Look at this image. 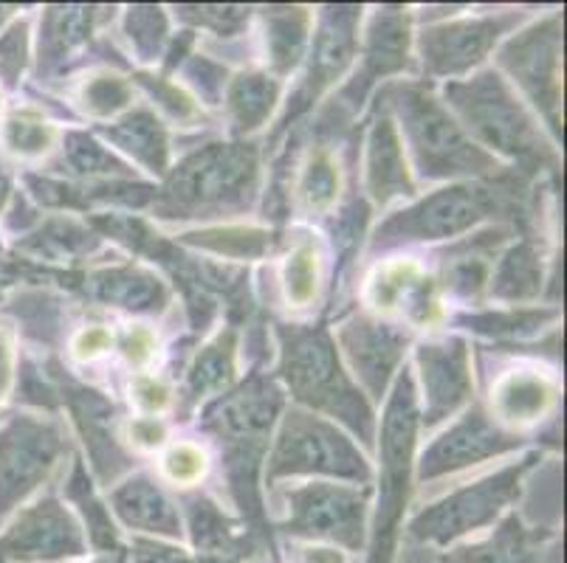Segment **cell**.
<instances>
[{"label": "cell", "instance_id": "d6a6232c", "mask_svg": "<svg viewBox=\"0 0 567 563\" xmlns=\"http://www.w3.org/2000/svg\"><path fill=\"white\" fill-rule=\"evenodd\" d=\"M14 248L20 254L32 257V260L63 262L91 254L96 248V234L76 223V220H71V217H51V220L40 223L32 234L18 240Z\"/></svg>", "mask_w": 567, "mask_h": 563}, {"label": "cell", "instance_id": "5b68a950", "mask_svg": "<svg viewBox=\"0 0 567 563\" xmlns=\"http://www.w3.org/2000/svg\"><path fill=\"white\" fill-rule=\"evenodd\" d=\"M525 180L499 175L497 184H452L426 195L410 209L395 211L379 226L373 248H390L415 240H450L472 231L488 217H525Z\"/></svg>", "mask_w": 567, "mask_h": 563}, {"label": "cell", "instance_id": "f5cc1de1", "mask_svg": "<svg viewBox=\"0 0 567 563\" xmlns=\"http://www.w3.org/2000/svg\"><path fill=\"white\" fill-rule=\"evenodd\" d=\"M127 563H195L184 550L162 544V541H136L131 546Z\"/></svg>", "mask_w": 567, "mask_h": 563}, {"label": "cell", "instance_id": "f907efd6", "mask_svg": "<svg viewBox=\"0 0 567 563\" xmlns=\"http://www.w3.org/2000/svg\"><path fill=\"white\" fill-rule=\"evenodd\" d=\"M122 353L136 366L151 364L153 355H156V333L151 327H144V324H133L122 335Z\"/></svg>", "mask_w": 567, "mask_h": 563}, {"label": "cell", "instance_id": "ab89813d", "mask_svg": "<svg viewBox=\"0 0 567 563\" xmlns=\"http://www.w3.org/2000/svg\"><path fill=\"white\" fill-rule=\"evenodd\" d=\"M76 100L91 118H113L133 102V82L111 69H96L85 76Z\"/></svg>", "mask_w": 567, "mask_h": 563}, {"label": "cell", "instance_id": "52a82bcc", "mask_svg": "<svg viewBox=\"0 0 567 563\" xmlns=\"http://www.w3.org/2000/svg\"><path fill=\"white\" fill-rule=\"evenodd\" d=\"M300 473H322L355 484L370 482L368 459L333 423L293 409L282 420L275 448L268 453L266 479L275 484L277 479Z\"/></svg>", "mask_w": 567, "mask_h": 563}, {"label": "cell", "instance_id": "9f6ffc18", "mask_svg": "<svg viewBox=\"0 0 567 563\" xmlns=\"http://www.w3.org/2000/svg\"><path fill=\"white\" fill-rule=\"evenodd\" d=\"M9 192H12V186H9L7 180L0 178V211H3V206H7V200H9Z\"/></svg>", "mask_w": 567, "mask_h": 563}, {"label": "cell", "instance_id": "db71d44e", "mask_svg": "<svg viewBox=\"0 0 567 563\" xmlns=\"http://www.w3.org/2000/svg\"><path fill=\"white\" fill-rule=\"evenodd\" d=\"M18 375V353H14V333L9 324L0 322V400L12 392Z\"/></svg>", "mask_w": 567, "mask_h": 563}, {"label": "cell", "instance_id": "d6986e66", "mask_svg": "<svg viewBox=\"0 0 567 563\" xmlns=\"http://www.w3.org/2000/svg\"><path fill=\"white\" fill-rule=\"evenodd\" d=\"M417 369L424 384V423L435 426L455 415L472 395V364L463 338H446L417 347Z\"/></svg>", "mask_w": 567, "mask_h": 563}, {"label": "cell", "instance_id": "f6af8a7d", "mask_svg": "<svg viewBox=\"0 0 567 563\" xmlns=\"http://www.w3.org/2000/svg\"><path fill=\"white\" fill-rule=\"evenodd\" d=\"M25 62H29V23L14 20L9 29L0 31V82L7 87H18Z\"/></svg>", "mask_w": 567, "mask_h": 563}, {"label": "cell", "instance_id": "8d00e7d4", "mask_svg": "<svg viewBox=\"0 0 567 563\" xmlns=\"http://www.w3.org/2000/svg\"><path fill=\"white\" fill-rule=\"evenodd\" d=\"M187 515L198 550L224 557V561H231V555L240 552V541L246 535L237 533V526L226 519V513L218 504L204 499V496H195V499L187 502Z\"/></svg>", "mask_w": 567, "mask_h": 563}, {"label": "cell", "instance_id": "816d5d0a", "mask_svg": "<svg viewBox=\"0 0 567 563\" xmlns=\"http://www.w3.org/2000/svg\"><path fill=\"white\" fill-rule=\"evenodd\" d=\"M113 347V335L111 330L102 327V324H91V327H82L80 333L71 341V353L80 361H94L100 358L102 353Z\"/></svg>", "mask_w": 567, "mask_h": 563}, {"label": "cell", "instance_id": "7a4b0ae2", "mask_svg": "<svg viewBox=\"0 0 567 563\" xmlns=\"http://www.w3.org/2000/svg\"><path fill=\"white\" fill-rule=\"evenodd\" d=\"M443 105L461 118L477 147H492L519 161V173L556 167L554 147L539 131V122L517 100L514 87L497 71H483L463 82H450L443 91Z\"/></svg>", "mask_w": 567, "mask_h": 563}, {"label": "cell", "instance_id": "11a10c76", "mask_svg": "<svg viewBox=\"0 0 567 563\" xmlns=\"http://www.w3.org/2000/svg\"><path fill=\"white\" fill-rule=\"evenodd\" d=\"M127 437H131V442L136 448L151 451V448L164 446L167 428H164V423H158L156 417H142V420L131 423V428H127Z\"/></svg>", "mask_w": 567, "mask_h": 563}, {"label": "cell", "instance_id": "ffe728a7", "mask_svg": "<svg viewBox=\"0 0 567 563\" xmlns=\"http://www.w3.org/2000/svg\"><path fill=\"white\" fill-rule=\"evenodd\" d=\"M364 296H368L370 307L379 313H399L412 324L426 327L437 319L435 282L412 257L390 260L375 268L368 279Z\"/></svg>", "mask_w": 567, "mask_h": 563}, {"label": "cell", "instance_id": "7402d4cb", "mask_svg": "<svg viewBox=\"0 0 567 563\" xmlns=\"http://www.w3.org/2000/svg\"><path fill=\"white\" fill-rule=\"evenodd\" d=\"M559 384L536 369H508L492 386V415L505 426H534L556 409Z\"/></svg>", "mask_w": 567, "mask_h": 563}, {"label": "cell", "instance_id": "83f0119b", "mask_svg": "<svg viewBox=\"0 0 567 563\" xmlns=\"http://www.w3.org/2000/svg\"><path fill=\"white\" fill-rule=\"evenodd\" d=\"M105 138H111V144H116L118 149H125L127 155H133V161L142 164L144 169L151 173L164 175L169 164V142L164 124L158 122V116L147 107H136L127 116H122L118 122H113L111 127H102Z\"/></svg>", "mask_w": 567, "mask_h": 563}, {"label": "cell", "instance_id": "8fae6325", "mask_svg": "<svg viewBox=\"0 0 567 563\" xmlns=\"http://www.w3.org/2000/svg\"><path fill=\"white\" fill-rule=\"evenodd\" d=\"M288 519L282 530L302 539L337 541L359 550L364 541V513H368V490L344 488V484L311 482L306 488L286 490Z\"/></svg>", "mask_w": 567, "mask_h": 563}, {"label": "cell", "instance_id": "7bdbcfd3", "mask_svg": "<svg viewBox=\"0 0 567 563\" xmlns=\"http://www.w3.org/2000/svg\"><path fill=\"white\" fill-rule=\"evenodd\" d=\"M14 310H18V319L23 322L25 333L34 335V338L51 341L60 333V302L51 299L49 293H20Z\"/></svg>", "mask_w": 567, "mask_h": 563}, {"label": "cell", "instance_id": "5bb4252c", "mask_svg": "<svg viewBox=\"0 0 567 563\" xmlns=\"http://www.w3.org/2000/svg\"><path fill=\"white\" fill-rule=\"evenodd\" d=\"M85 552L80 524L54 496L25 508L7 533L0 535V561L38 563L63 561Z\"/></svg>", "mask_w": 567, "mask_h": 563}, {"label": "cell", "instance_id": "6da1fadb", "mask_svg": "<svg viewBox=\"0 0 567 563\" xmlns=\"http://www.w3.org/2000/svg\"><path fill=\"white\" fill-rule=\"evenodd\" d=\"M260 184V153L255 144H206L169 173L156 195L158 217H229L249 209Z\"/></svg>", "mask_w": 567, "mask_h": 563}, {"label": "cell", "instance_id": "60d3db41", "mask_svg": "<svg viewBox=\"0 0 567 563\" xmlns=\"http://www.w3.org/2000/svg\"><path fill=\"white\" fill-rule=\"evenodd\" d=\"M556 319V310H525L512 307L499 313H481V316L463 319L468 330L481 335H494V338H523L534 335Z\"/></svg>", "mask_w": 567, "mask_h": 563}, {"label": "cell", "instance_id": "f35d334b", "mask_svg": "<svg viewBox=\"0 0 567 563\" xmlns=\"http://www.w3.org/2000/svg\"><path fill=\"white\" fill-rule=\"evenodd\" d=\"M65 493H69L71 502L80 504L82 515H85L91 544H94L102 555H118V552H122V546H118L116 526H113L111 513H107L105 504L96 499L94 488H91V479H87L82 462H74V471H71Z\"/></svg>", "mask_w": 567, "mask_h": 563}, {"label": "cell", "instance_id": "ac0fdd59", "mask_svg": "<svg viewBox=\"0 0 567 563\" xmlns=\"http://www.w3.org/2000/svg\"><path fill=\"white\" fill-rule=\"evenodd\" d=\"M339 347L348 358L350 369L362 378L370 397H381L386 389V380L399 369L404 358L406 333H401L393 324H384L370 316H350L339 327Z\"/></svg>", "mask_w": 567, "mask_h": 563}, {"label": "cell", "instance_id": "3957f363", "mask_svg": "<svg viewBox=\"0 0 567 563\" xmlns=\"http://www.w3.org/2000/svg\"><path fill=\"white\" fill-rule=\"evenodd\" d=\"M386 111L395 113L417 173L430 180L497 175L494 155L477 147L450 107L437 100L426 82H395L384 91Z\"/></svg>", "mask_w": 567, "mask_h": 563}, {"label": "cell", "instance_id": "7dc6e473", "mask_svg": "<svg viewBox=\"0 0 567 563\" xmlns=\"http://www.w3.org/2000/svg\"><path fill=\"white\" fill-rule=\"evenodd\" d=\"M249 12L246 7H182L178 14L184 20L204 29H213L220 38H235L237 31L249 23Z\"/></svg>", "mask_w": 567, "mask_h": 563}, {"label": "cell", "instance_id": "e575fe53", "mask_svg": "<svg viewBox=\"0 0 567 563\" xmlns=\"http://www.w3.org/2000/svg\"><path fill=\"white\" fill-rule=\"evenodd\" d=\"M182 242L229 260H260L268 251H275L277 234L257 226H218V229L187 231L182 234Z\"/></svg>", "mask_w": 567, "mask_h": 563}, {"label": "cell", "instance_id": "6f0895ef", "mask_svg": "<svg viewBox=\"0 0 567 563\" xmlns=\"http://www.w3.org/2000/svg\"><path fill=\"white\" fill-rule=\"evenodd\" d=\"M12 12H14L12 7H0V25L7 23V20H9V14H12Z\"/></svg>", "mask_w": 567, "mask_h": 563}, {"label": "cell", "instance_id": "484cf974", "mask_svg": "<svg viewBox=\"0 0 567 563\" xmlns=\"http://www.w3.org/2000/svg\"><path fill=\"white\" fill-rule=\"evenodd\" d=\"M113 510L127 526H136L144 533L167 535V539H178L182 535V519L178 510L173 508L164 490L158 488L153 479L133 477L125 484H118L111 496Z\"/></svg>", "mask_w": 567, "mask_h": 563}, {"label": "cell", "instance_id": "d4e9b609", "mask_svg": "<svg viewBox=\"0 0 567 563\" xmlns=\"http://www.w3.org/2000/svg\"><path fill=\"white\" fill-rule=\"evenodd\" d=\"M105 9L96 7H49L40 23V76L54 74L74 51L91 40Z\"/></svg>", "mask_w": 567, "mask_h": 563}, {"label": "cell", "instance_id": "30bf717a", "mask_svg": "<svg viewBox=\"0 0 567 563\" xmlns=\"http://www.w3.org/2000/svg\"><path fill=\"white\" fill-rule=\"evenodd\" d=\"M63 453V428L49 417L18 415L0 428V519L49 479Z\"/></svg>", "mask_w": 567, "mask_h": 563}, {"label": "cell", "instance_id": "c3c4849f", "mask_svg": "<svg viewBox=\"0 0 567 563\" xmlns=\"http://www.w3.org/2000/svg\"><path fill=\"white\" fill-rule=\"evenodd\" d=\"M187 80H193V85L198 87V93L204 96L209 105L218 102V96L224 93L226 85V71L220 69L218 62L206 60V56L195 54L193 60L187 62Z\"/></svg>", "mask_w": 567, "mask_h": 563}, {"label": "cell", "instance_id": "4316f807", "mask_svg": "<svg viewBox=\"0 0 567 563\" xmlns=\"http://www.w3.org/2000/svg\"><path fill=\"white\" fill-rule=\"evenodd\" d=\"M545 530H525L517 515H508L492 539L450 552L446 563H543L554 552L545 550Z\"/></svg>", "mask_w": 567, "mask_h": 563}, {"label": "cell", "instance_id": "cb8c5ba5", "mask_svg": "<svg viewBox=\"0 0 567 563\" xmlns=\"http://www.w3.org/2000/svg\"><path fill=\"white\" fill-rule=\"evenodd\" d=\"M286 198H293V206L302 215H328L337 206L342 192V164L339 153L328 142L311 144L300 161L293 164L288 178Z\"/></svg>", "mask_w": 567, "mask_h": 563}, {"label": "cell", "instance_id": "d590c367", "mask_svg": "<svg viewBox=\"0 0 567 563\" xmlns=\"http://www.w3.org/2000/svg\"><path fill=\"white\" fill-rule=\"evenodd\" d=\"M60 131L38 107H14L0 124V147L14 158H40L51 153Z\"/></svg>", "mask_w": 567, "mask_h": 563}, {"label": "cell", "instance_id": "4fadbf2b", "mask_svg": "<svg viewBox=\"0 0 567 563\" xmlns=\"http://www.w3.org/2000/svg\"><path fill=\"white\" fill-rule=\"evenodd\" d=\"M523 14H486V18H466V20H446L424 29L421 34V60L430 76H463L474 65L486 60L488 51L499 40V34L519 23Z\"/></svg>", "mask_w": 567, "mask_h": 563}, {"label": "cell", "instance_id": "681fc988", "mask_svg": "<svg viewBox=\"0 0 567 563\" xmlns=\"http://www.w3.org/2000/svg\"><path fill=\"white\" fill-rule=\"evenodd\" d=\"M131 397L136 400V406L147 415H162L164 409H169L173 403V392L164 380L153 378V375H136L131 384Z\"/></svg>", "mask_w": 567, "mask_h": 563}, {"label": "cell", "instance_id": "9a60e30c", "mask_svg": "<svg viewBox=\"0 0 567 563\" xmlns=\"http://www.w3.org/2000/svg\"><path fill=\"white\" fill-rule=\"evenodd\" d=\"M404 69H410V14L399 7H384L373 14L368 25L362 69L355 71L328 113L337 118L353 116L368 100L373 82Z\"/></svg>", "mask_w": 567, "mask_h": 563}, {"label": "cell", "instance_id": "836d02e7", "mask_svg": "<svg viewBox=\"0 0 567 563\" xmlns=\"http://www.w3.org/2000/svg\"><path fill=\"white\" fill-rule=\"evenodd\" d=\"M322 288V246L317 234L293 237L282 265V293L291 310L313 307Z\"/></svg>", "mask_w": 567, "mask_h": 563}, {"label": "cell", "instance_id": "f1b7e54d", "mask_svg": "<svg viewBox=\"0 0 567 563\" xmlns=\"http://www.w3.org/2000/svg\"><path fill=\"white\" fill-rule=\"evenodd\" d=\"M235 355H237V333L231 327L220 330L209 344L195 353L193 364L184 378V395L187 403H200L209 395H220L229 389L235 378Z\"/></svg>", "mask_w": 567, "mask_h": 563}, {"label": "cell", "instance_id": "74e56055", "mask_svg": "<svg viewBox=\"0 0 567 563\" xmlns=\"http://www.w3.org/2000/svg\"><path fill=\"white\" fill-rule=\"evenodd\" d=\"M63 161L69 164V169L80 178H87L91 184H100V180H118L131 178V169L125 161H118L116 155L107 147H102L94 136L87 133H69L63 144Z\"/></svg>", "mask_w": 567, "mask_h": 563}, {"label": "cell", "instance_id": "e0dca14e", "mask_svg": "<svg viewBox=\"0 0 567 563\" xmlns=\"http://www.w3.org/2000/svg\"><path fill=\"white\" fill-rule=\"evenodd\" d=\"M519 437L512 431H505L503 426L492 420L483 409L472 406L455 426L446 434H441L435 442L421 457V482L426 479L446 477L468 468V465H481L483 459L499 457L505 451L519 448Z\"/></svg>", "mask_w": 567, "mask_h": 563}, {"label": "cell", "instance_id": "f546056e", "mask_svg": "<svg viewBox=\"0 0 567 563\" xmlns=\"http://www.w3.org/2000/svg\"><path fill=\"white\" fill-rule=\"evenodd\" d=\"M280 100V80L268 76L262 71H244L226 87V107L235 122L237 136L257 131L266 124V118L275 111Z\"/></svg>", "mask_w": 567, "mask_h": 563}, {"label": "cell", "instance_id": "9c48e42d", "mask_svg": "<svg viewBox=\"0 0 567 563\" xmlns=\"http://www.w3.org/2000/svg\"><path fill=\"white\" fill-rule=\"evenodd\" d=\"M530 465H534V457L508 465L503 471L492 473L481 482L466 484V488L455 490L441 502L430 504L412 519L410 535L417 541H430V544H450V541L461 539L472 530L492 524L519 496L523 473L528 471Z\"/></svg>", "mask_w": 567, "mask_h": 563}, {"label": "cell", "instance_id": "2e32d148", "mask_svg": "<svg viewBox=\"0 0 567 563\" xmlns=\"http://www.w3.org/2000/svg\"><path fill=\"white\" fill-rule=\"evenodd\" d=\"M359 20H362V9L359 7L322 9L317 34H313L311 65H308V74L302 80L300 91L293 93V100L288 105L280 127H288V122H293V118L300 116L302 111H308L322 96L324 87L333 85L342 76V71L348 69L355 49H359V38H355Z\"/></svg>", "mask_w": 567, "mask_h": 563}, {"label": "cell", "instance_id": "603a6c76", "mask_svg": "<svg viewBox=\"0 0 567 563\" xmlns=\"http://www.w3.org/2000/svg\"><path fill=\"white\" fill-rule=\"evenodd\" d=\"M87 299L136 313H162L169 304V291L156 273L138 265H113L82 277Z\"/></svg>", "mask_w": 567, "mask_h": 563}, {"label": "cell", "instance_id": "1f68e13d", "mask_svg": "<svg viewBox=\"0 0 567 563\" xmlns=\"http://www.w3.org/2000/svg\"><path fill=\"white\" fill-rule=\"evenodd\" d=\"M266 18V54L275 74H288L300 65L311 34V12L302 7H271Z\"/></svg>", "mask_w": 567, "mask_h": 563}, {"label": "cell", "instance_id": "8992f818", "mask_svg": "<svg viewBox=\"0 0 567 563\" xmlns=\"http://www.w3.org/2000/svg\"><path fill=\"white\" fill-rule=\"evenodd\" d=\"M282 409V392L266 375H251L244 386L206 409L204 426L224 446L231 490L257 488V468L266 451L271 423Z\"/></svg>", "mask_w": 567, "mask_h": 563}, {"label": "cell", "instance_id": "ee69618b", "mask_svg": "<svg viewBox=\"0 0 567 563\" xmlns=\"http://www.w3.org/2000/svg\"><path fill=\"white\" fill-rule=\"evenodd\" d=\"M136 82L142 87H147V93H151L153 100H156V105L162 107L167 116L178 118V122H198V118L204 116L198 102H195L184 87L169 82V76L136 74Z\"/></svg>", "mask_w": 567, "mask_h": 563}, {"label": "cell", "instance_id": "44dd1931", "mask_svg": "<svg viewBox=\"0 0 567 563\" xmlns=\"http://www.w3.org/2000/svg\"><path fill=\"white\" fill-rule=\"evenodd\" d=\"M364 189H368L370 200L379 206L415 195V180L406 167L393 113L386 107L375 113L373 124H370L368 149H364Z\"/></svg>", "mask_w": 567, "mask_h": 563}, {"label": "cell", "instance_id": "4dcf8cb0", "mask_svg": "<svg viewBox=\"0 0 567 563\" xmlns=\"http://www.w3.org/2000/svg\"><path fill=\"white\" fill-rule=\"evenodd\" d=\"M492 296L499 302H528L543 291V254L530 237L508 248L488 279Z\"/></svg>", "mask_w": 567, "mask_h": 563}, {"label": "cell", "instance_id": "ba28073f", "mask_svg": "<svg viewBox=\"0 0 567 563\" xmlns=\"http://www.w3.org/2000/svg\"><path fill=\"white\" fill-rule=\"evenodd\" d=\"M417 403L415 384L410 372H401L395 389L386 403L384 428H381V496L375 510L373 546L368 563H390L395 544V530L404 513L406 482H410V459L415 448Z\"/></svg>", "mask_w": 567, "mask_h": 563}, {"label": "cell", "instance_id": "277c9868", "mask_svg": "<svg viewBox=\"0 0 567 563\" xmlns=\"http://www.w3.org/2000/svg\"><path fill=\"white\" fill-rule=\"evenodd\" d=\"M277 338L280 378L286 380L291 395L322 415L339 417L364 442H373V409L348 378L331 333L322 324H280Z\"/></svg>", "mask_w": 567, "mask_h": 563}, {"label": "cell", "instance_id": "bcb514c9", "mask_svg": "<svg viewBox=\"0 0 567 563\" xmlns=\"http://www.w3.org/2000/svg\"><path fill=\"white\" fill-rule=\"evenodd\" d=\"M162 473L175 488H189L206 473V453L195 442H178L162 459Z\"/></svg>", "mask_w": 567, "mask_h": 563}, {"label": "cell", "instance_id": "b9f144b4", "mask_svg": "<svg viewBox=\"0 0 567 563\" xmlns=\"http://www.w3.org/2000/svg\"><path fill=\"white\" fill-rule=\"evenodd\" d=\"M125 34L131 38L138 60L153 62L162 56L164 43H167V14L162 7H133L127 9Z\"/></svg>", "mask_w": 567, "mask_h": 563}, {"label": "cell", "instance_id": "7c38bea8", "mask_svg": "<svg viewBox=\"0 0 567 563\" xmlns=\"http://www.w3.org/2000/svg\"><path fill=\"white\" fill-rule=\"evenodd\" d=\"M559 60H561V20L559 14L539 20L528 31L517 34L499 51V65L508 71L514 85L528 96L530 105L548 118L559 133Z\"/></svg>", "mask_w": 567, "mask_h": 563}]
</instances>
